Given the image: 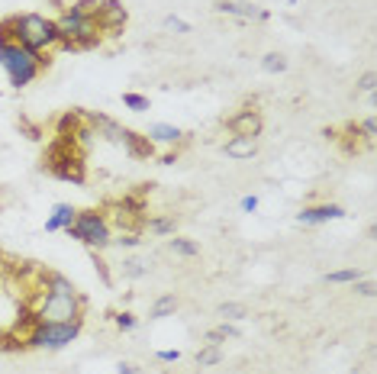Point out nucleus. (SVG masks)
I'll list each match as a JSON object with an SVG mask.
<instances>
[{
	"label": "nucleus",
	"mask_w": 377,
	"mask_h": 374,
	"mask_svg": "<svg viewBox=\"0 0 377 374\" xmlns=\"http://www.w3.org/2000/svg\"><path fill=\"white\" fill-rule=\"evenodd\" d=\"M42 297L33 303V323H77L84 319L87 297L58 271H39Z\"/></svg>",
	"instance_id": "obj_1"
},
{
	"label": "nucleus",
	"mask_w": 377,
	"mask_h": 374,
	"mask_svg": "<svg viewBox=\"0 0 377 374\" xmlns=\"http://www.w3.org/2000/svg\"><path fill=\"white\" fill-rule=\"evenodd\" d=\"M3 36L19 42L29 52H52L58 48V23L46 13H17V17H7L0 23Z\"/></svg>",
	"instance_id": "obj_2"
},
{
	"label": "nucleus",
	"mask_w": 377,
	"mask_h": 374,
	"mask_svg": "<svg viewBox=\"0 0 377 374\" xmlns=\"http://www.w3.org/2000/svg\"><path fill=\"white\" fill-rule=\"evenodd\" d=\"M48 65H52V55H48V52H29V48H23L19 42H13V39L0 36V71L7 75V84L13 87V91L29 87Z\"/></svg>",
	"instance_id": "obj_3"
},
{
	"label": "nucleus",
	"mask_w": 377,
	"mask_h": 374,
	"mask_svg": "<svg viewBox=\"0 0 377 374\" xmlns=\"http://www.w3.org/2000/svg\"><path fill=\"white\" fill-rule=\"evenodd\" d=\"M42 171H48L52 178L68 181V184H84L87 168H84V152L75 142L52 139L42 152Z\"/></svg>",
	"instance_id": "obj_4"
},
{
	"label": "nucleus",
	"mask_w": 377,
	"mask_h": 374,
	"mask_svg": "<svg viewBox=\"0 0 377 374\" xmlns=\"http://www.w3.org/2000/svg\"><path fill=\"white\" fill-rule=\"evenodd\" d=\"M55 23H58V36H62L58 48H65V52H87V48H97L104 42L100 33H97V19L77 13L75 7L62 10V17Z\"/></svg>",
	"instance_id": "obj_5"
},
{
	"label": "nucleus",
	"mask_w": 377,
	"mask_h": 374,
	"mask_svg": "<svg viewBox=\"0 0 377 374\" xmlns=\"http://www.w3.org/2000/svg\"><path fill=\"white\" fill-rule=\"evenodd\" d=\"M68 235L75 242L87 245L91 252H104L113 245V223L104 210H77L75 223L68 226Z\"/></svg>",
	"instance_id": "obj_6"
},
{
	"label": "nucleus",
	"mask_w": 377,
	"mask_h": 374,
	"mask_svg": "<svg viewBox=\"0 0 377 374\" xmlns=\"http://www.w3.org/2000/svg\"><path fill=\"white\" fill-rule=\"evenodd\" d=\"M84 319L77 323H33L23 332V348H42V352H62L81 336Z\"/></svg>",
	"instance_id": "obj_7"
},
{
	"label": "nucleus",
	"mask_w": 377,
	"mask_h": 374,
	"mask_svg": "<svg viewBox=\"0 0 377 374\" xmlns=\"http://www.w3.org/2000/svg\"><path fill=\"white\" fill-rule=\"evenodd\" d=\"M126 23H129V10H126L120 0H107L104 7H100V13H97V33H100V39L123 36Z\"/></svg>",
	"instance_id": "obj_8"
},
{
	"label": "nucleus",
	"mask_w": 377,
	"mask_h": 374,
	"mask_svg": "<svg viewBox=\"0 0 377 374\" xmlns=\"http://www.w3.org/2000/svg\"><path fill=\"white\" fill-rule=\"evenodd\" d=\"M226 130L232 132V136H252V139H258L264 130V120L255 107H242V110H236L232 116H226Z\"/></svg>",
	"instance_id": "obj_9"
},
{
	"label": "nucleus",
	"mask_w": 377,
	"mask_h": 374,
	"mask_svg": "<svg viewBox=\"0 0 377 374\" xmlns=\"http://www.w3.org/2000/svg\"><path fill=\"white\" fill-rule=\"evenodd\" d=\"M345 206L339 204H310L297 213V223L300 226H322V223H335V220H345Z\"/></svg>",
	"instance_id": "obj_10"
},
{
	"label": "nucleus",
	"mask_w": 377,
	"mask_h": 374,
	"mask_svg": "<svg viewBox=\"0 0 377 374\" xmlns=\"http://www.w3.org/2000/svg\"><path fill=\"white\" fill-rule=\"evenodd\" d=\"M217 13H223V17H232V19H242V23H268L271 19V13L268 10H261V7H255V3H246V0H219L217 7Z\"/></svg>",
	"instance_id": "obj_11"
},
{
	"label": "nucleus",
	"mask_w": 377,
	"mask_h": 374,
	"mask_svg": "<svg viewBox=\"0 0 377 374\" xmlns=\"http://www.w3.org/2000/svg\"><path fill=\"white\" fill-rule=\"evenodd\" d=\"M184 136L187 132L174 123H149V130H145V139L151 145H178V142H184Z\"/></svg>",
	"instance_id": "obj_12"
},
{
	"label": "nucleus",
	"mask_w": 377,
	"mask_h": 374,
	"mask_svg": "<svg viewBox=\"0 0 377 374\" xmlns=\"http://www.w3.org/2000/svg\"><path fill=\"white\" fill-rule=\"evenodd\" d=\"M223 152H226L232 161H248L258 155V139H252V136H229Z\"/></svg>",
	"instance_id": "obj_13"
},
{
	"label": "nucleus",
	"mask_w": 377,
	"mask_h": 374,
	"mask_svg": "<svg viewBox=\"0 0 377 374\" xmlns=\"http://www.w3.org/2000/svg\"><path fill=\"white\" fill-rule=\"evenodd\" d=\"M123 152L129 155V159H136V161H149V159H155V145H151V142L145 139V132H136V130L126 132Z\"/></svg>",
	"instance_id": "obj_14"
},
{
	"label": "nucleus",
	"mask_w": 377,
	"mask_h": 374,
	"mask_svg": "<svg viewBox=\"0 0 377 374\" xmlns=\"http://www.w3.org/2000/svg\"><path fill=\"white\" fill-rule=\"evenodd\" d=\"M75 216H77V206L55 204L52 206V213L46 216V233H68V226L75 223Z\"/></svg>",
	"instance_id": "obj_15"
},
{
	"label": "nucleus",
	"mask_w": 377,
	"mask_h": 374,
	"mask_svg": "<svg viewBox=\"0 0 377 374\" xmlns=\"http://www.w3.org/2000/svg\"><path fill=\"white\" fill-rule=\"evenodd\" d=\"M84 126V116H81V110H68L58 116L55 123V139H65V142H75L77 130Z\"/></svg>",
	"instance_id": "obj_16"
},
{
	"label": "nucleus",
	"mask_w": 377,
	"mask_h": 374,
	"mask_svg": "<svg viewBox=\"0 0 377 374\" xmlns=\"http://www.w3.org/2000/svg\"><path fill=\"white\" fill-rule=\"evenodd\" d=\"M142 229H149L151 235L165 239V235H174V229H178V220H174V216H145Z\"/></svg>",
	"instance_id": "obj_17"
},
{
	"label": "nucleus",
	"mask_w": 377,
	"mask_h": 374,
	"mask_svg": "<svg viewBox=\"0 0 377 374\" xmlns=\"http://www.w3.org/2000/svg\"><path fill=\"white\" fill-rule=\"evenodd\" d=\"M168 249L178 255V258H197V255H200V242H194V239H184V235H171Z\"/></svg>",
	"instance_id": "obj_18"
},
{
	"label": "nucleus",
	"mask_w": 377,
	"mask_h": 374,
	"mask_svg": "<svg viewBox=\"0 0 377 374\" xmlns=\"http://www.w3.org/2000/svg\"><path fill=\"white\" fill-rule=\"evenodd\" d=\"M178 294H161V297H155V303H151V319H165V317H174V310H178Z\"/></svg>",
	"instance_id": "obj_19"
},
{
	"label": "nucleus",
	"mask_w": 377,
	"mask_h": 374,
	"mask_svg": "<svg viewBox=\"0 0 377 374\" xmlns=\"http://www.w3.org/2000/svg\"><path fill=\"white\" fill-rule=\"evenodd\" d=\"M287 55L284 52H268V55H261V71L264 75H284L287 71Z\"/></svg>",
	"instance_id": "obj_20"
},
{
	"label": "nucleus",
	"mask_w": 377,
	"mask_h": 374,
	"mask_svg": "<svg viewBox=\"0 0 377 374\" xmlns=\"http://www.w3.org/2000/svg\"><path fill=\"white\" fill-rule=\"evenodd\" d=\"M223 358H226L223 346H203V348L197 352V368H217Z\"/></svg>",
	"instance_id": "obj_21"
},
{
	"label": "nucleus",
	"mask_w": 377,
	"mask_h": 374,
	"mask_svg": "<svg viewBox=\"0 0 377 374\" xmlns=\"http://www.w3.org/2000/svg\"><path fill=\"white\" fill-rule=\"evenodd\" d=\"M217 313H219L223 319H226V323H239V319H246V317H248L246 303H236V300H226V303H219Z\"/></svg>",
	"instance_id": "obj_22"
},
{
	"label": "nucleus",
	"mask_w": 377,
	"mask_h": 374,
	"mask_svg": "<svg viewBox=\"0 0 377 374\" xmlns=\"http://www.w3.org/2000/svg\"><path fill=\"white\" fill-rule=\"evenodd\" d=\"M358 278H365L361 268H335V271L326 274V284H355Z\"/></svg>",
	"instance_id": "obj_23"
},
{
	"label": "nucleus",
	"mask_w": 377,
	"mask_h": 374,
	"mask_svg": "<svg viewBox=\"0 0 377 374\" xmlns=\"http://www.w3.org/2000/svg\"><path fill=\"white\" fill-rule=\"evenodd\" d=\"M149 271H151V262H145V258H123L126 278H145Z\"/></svg>",
	"instance_id": "obj_24"
},
{
	"label": "nucleus",
	"mask_w": 377,
	"mask_h": 374,
	"mask_svg": "<svg viewBox=\"0 0 377 374\" xmlns=\"http://www.w3.org/2000/svg\"><path fill=\"white\" fill-rule=\"evenodd\" d=\"M123 107L132 113H145L149 110V97L145 93H136V91H126L123 93Z\"/></svg>",
	"instance_id": "obj_25"
},
{
	"label": "nucleus",
	"mask_w": 377,
	"mask_h": 374,
	"mask_svg": "<svg viewBox=\"0 0 377 374\" xmlns=\"http://www.w3.org/2000/svg\"><path fill=\"white\" fill-rule=\"evenodd\" d=\"M161 26L168 29V33H174V36H187V33H194V26H190L187 19L174 17V13H171V17H165V19H161Z\"/></svg>",
	"instance_id": "obj_26"
},
{
	"label": "nucleus",
	"mask_w": 377,
	"mask_h": 374,
	"mask_svg": "<svg viewBox=\"0 0 377 374\" xmlns=\"http://www.w3.org/2000/svg\"><path fill=\"white\" fill-rule=\"evenodd\" d=\"M107 0H75L71 7L77 10V13H84V17H94L97 19V13H100V7H104Z\"/></svg>",
	"instance_id": "obj_27"
},
{
	"label": "nucleus",
	"mask_w": 377,
	"mask_h": 374,
	"mask_svg": "<svg viewBox=\"0 0 377 374\" xmlns=\"http://www.w3.org/2000/svg\"><path fill=\"white\" fill-rule=\"evenodd\" d=\"M113 323H116L120 332H132V329H136V317H132L129 310H120V313L113 317Z\"/></svg>",
	"instance_id": "obj_28"
},
{
	"label": "nucleus",
	"mask_w": 377,
	"mask_h": 374,
	"mask_svg": "<svg viewBox=\"0 0 377 374\" xmlns=\"http://www.w3.org/2000/svg\"><path fill=\"white\" fill-rule=\"evenodd\" d=\"M374 87H377V75H374V71H365V75L358 78L355 91H358V93H374Z\"/></svg>",
	"instance_id": "obj_29"
},
{
	"label": "nucleus",
	"mask_w": 377,
	"mask_h": 374,
	"mask_svg": "<svg viewBox=\"0 0 377 374\" xmlns=\"http://www.w3.org/2000/svg\"><path fill=\"white\" fill-rule=\"evenodd\" d=\"M120 249H139L142 245V235L139 233H120V239H113Z\"/></svg>",
	"instance_id": "obj_30"
},
{
	"label": "nucleus",
	"mask_w": 377,
	"mask_h": 374,
	"mask_svg": "<svg viewBox=\"0 0 377 374\" xmlns=\"http://www.w3.org/2000/svg\"><path fill=\"white\" fill-rule=\"evenodd\" d=\"M351 290H355L358 297H374V280H371V278H358L355 284H351Z\"/></svg>",
	"instance_id": "obj_31"
},
{
	"label": "nucleus",
	"mask_w": 377,
	"mask_h": 374,
	"mask_svg": "<svg viewBox=\"0 0 377 374\" xmlns=\"http://www.w3.org/2000/svg\"><path fill=\"white\" fill-rule=\"evenodd\" d=\"M355 132H361V136H365V139H374L377 136V126H374V116H365V120L358 123V126H355Z\"/></svg>",
	"instance_id": "obj_32"
},
{
	"label": "nucleus",
	"mask_w": 377,
	"mask_h": 374,
	"mask_svg": "<svg viewBox=\"0 0 377 374\" xmlns=\"http://www.w3.org/2000/svg\"><path fill=\"white\" fill-rule=\"evenodd\" d=\"M91 258H94V268H97V274H100V280L110 287V284H113V278H110V271H107V262L100 258V252H91Z\"/></svg>",
	"instance_id": "obj_33"
},
{
	"label": "nucleus",
	"mask_w": 377,
	"mask_h": 374,
	"mask_svg": "<svg viewBox=\"0 0 377 374\" xmlns=\"http://www.w3.org/2000/svg\"><path fill=\"white\" fill-rule=\"evenodd\" d=\"M155 358H158V362H165V365H178V362H181V348H161Z\"/></svg>",
	"instance_id": "obj_34"
},
{
	"label": "nucleus",
	"mask_w": 377,
	"mask_h": 374,
	"mask_svg": "<svg viewBox=\"0 0 377 374\" xmlns=\"http://www.w3.org/2000/svg\"><path fill=\"white\" fill-rule=\"evenodd\" d=\"M223 342H226V336L219 332V326L207 329V336H203V346H223Z\"/></svg>",
	"instance_id": "obj_35"
},
{
	"label": "nucleus",
	"mask_w": 377,
	"mask_h": 374,
	"mask_svg": "<svg viewBox=\"0 0 377 374\" xmlns=\"http://www.w3.org/2000/svg\"><path fill=\"white\" fill-rule=\"evenodd\" d=\"M239 210H242V213H255V210H258V197L246 194L242 200H239Z\"/></svg>",
	"instance_id": "obj_36"
},
{
	"label": "nucleus",
	"mask_w": 377,
	"mask_h": 374,
	"mask_svg": "<svg viewBox=\"0 0 377 374\" xmlns=\"http://www.w3.org/2000/svg\"><path fill=\"white\" fill-rule=\"evenodd\" d=\"M219 332H223V336H226V339H239V329L232 326V323H226V319L219 323Z\"/></svg>",
	"instance_id": "obj_37"
},
{
	"label": "nucleus",
	"mask_w": 377,
	"mask_h": 374,
	"mask_svg": "<svg viewBox=\"0 0 377 374\" xmlns=\"http://www.w3.org/2000/svg\"><path fill=\"white\" fill-rule=\"evenodd\" d=\"M116 374H139V368L132 365V362H120V368H116Z\"/></svg>",
	"instance_id": "obj_38"
},
{
	"label": "nucleus",
	"mask_w": 377,
	"mask_h": 374,
	"mask_svg": "<svg viewBox=\"0 0 377 374\" xmlns=\"http://www.w3.org/2000/svg\"><path fill=\"white\" fill-rule=\"evenodd\" d=\"M178 161V152H168V155H161V165H174Z\"/></svg>",
	"instance_id": "obj_39"
}]
</instances>
